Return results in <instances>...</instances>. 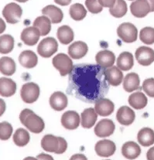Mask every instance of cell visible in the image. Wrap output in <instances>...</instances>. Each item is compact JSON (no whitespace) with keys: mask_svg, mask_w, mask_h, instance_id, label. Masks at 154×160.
I'll list each match as a JSON object with an SVG mask.
<instances>
[{"mask_svg":"<svg viewBox=\"0 0 154 160\" xmlns=\"http://www.w3.org/2000/svg\"><path fill=\"white\" fill-rule=\"evenodd\" d=\"M69 75L68 91L83 102L95 103L109 91L105 69L99 65L78 64Z\"/></svg>","mask_w":154,"mask_h":160,"instance_id":"cell-1","label":"cell"},{"mask_svg":"<svg viewBox=\"0 0 154 160\" xmlns=\"http://www.w3.org/2000/svg\"><path fill=\"white\" fill-rule=\"evenodd\" d=\"M19 120L21 123L33 133H40L44 131L45 127V124L41 118L28 108L24 109L21 112Z\"/></svg>","mask_w":154,"mask_h":160,"instance_id":"cell-2","label":"cell"},{"mask_svg":"<svg viewBox=\"0 0 154 160\" xmlns=\"http://www.w3.org/2000/svg\"><path fill=\"white\" fill-rule=\"evenodd\" d=\"M53 66L60 72L61 76H66L72 72L74 68L71 58L65 53H58L52 60Z\"/></svg>","mask_w":154,"mask_h":160,"instance_id":"cell-3","label":"cell"},{"mask_svg":"<svg viewBox=\"0 0 154 160\" xmlns=\"http://www.w3.org/2000/svg\"><path fill=\"white\" fill-rule=\"evenodd\" d=\"M117 34L122 41L126 43H131L137 40L138 30L132 23L124 22L118 27Z\"/></svg>","mask_w":154,"mask_h":160,"instance_id":"cell-4","label":"cell"},{"mask_svg":"<svg viewBox=\"0 0 154 160\" xmlns=\"http://www.w3.org/2000/svg\"><path fill=\"white\" fill-rule=\"evenodd\" d=\"M21 98L25 103L32 104L37 102L40 96V87L33 82L23 84L20 91Z\"/></svg>","mask_w":154,"mask_h":160,"instance_id":"cell-5","label":"cell"},{"mask_svg":"<svg viewBox=\"0 0 154 160\" xmlns=\"http://www.w3.org/2000/svg\"><path fill=\"white\" fill-rule=\"evenodd\" d=\"M58 43L53 37H47L40 41L37 47V52L44 58H48L53 56L57 51Z\"/></svg>","mask_w":154,"mask_h":160,"instance_id":"cell-6","label":"cell"},{"mask_svg":"<svg viewBox=\"0 0 154 160\" xmlns=\"http://www.w3.org/2000/svg\"><path fill=\"white\" fill-rule=\"evenodd\" d=\"M23 14V9L18 4L10 2L6 5L3 10V16L8 23L16 24L20 19Z\"/></svg>","mask_w":154,"mask_h":160,"instance_id":"cell-7","label":"cell"},{"mask_svg":"<svg viewBox=\"0 0 154 160\" xmlns=\"http://www.w3.org/2000/svg\"><path fill=\"white\" fill-rule=\"evenodd\" d=\"M116 129V125L111 119L105 118L98 122L95 127V134L100 138H105L112 135Z\"/></svg>","mask_w":154,"mask_h":160,"instance_id":"cell-8","label":"cell"},{"mask_svg":"<svg viewBox=\"0 0 154 160\" xmlns=\"http://www.w3.org/2000/svg\"><path fill=\"white\" fill-rule=\"evenodd\" d=\"M136 59L142 66H150L154 62V50L148 47H140L135 53Z\"/></svg>","mask_w":154,"mask_h":160,"instance_id":"cell-9","label":"cell"},{"mask_svg":"<svg viewBox=\"0 0 154 160\" xmlns=\"http://www.w3.org/2000/svg\"><path fill=\"white\" fill-rule=\"evenodd\" d=\"M81 123V117L79 114L74 111H68L64 112L61 117V124L66 129L74 130L78 128Z\"/></svg>","mask_w":154,"mask_h":160,"instance_id":"cell-10","label":"cell"},{"mask_svg":"<svg viewBox=\"0 0 154 160\" xmlns=\"http://www.w3.org/2000/svg\"><path fill=\"white\" fill-rule=\"evenodd\" d=\"M96 154L101 157H109L114 155L116 150V144L108 139L98 141L95 146Z\"/></svg>","mask_w":154,"mask_h":160,"instance_id":"cell-11","label":"cell"},{"mask_svg":"<svg viewBox=\"0 0 154 160\" xmlns=\"http://www.w3.org/2000/svg\"><path fill=\"white\" fill-rule=\"evenodd\" d=\"M136 118L135 112L128 106H122L116 113V119L122 125H130Z\"/></svg>","mask_w":154,"mask_h":160,"instance_id":"cell-12","label":"cell"},{"mask_svg":"<svg viewBox=\"0 0 154 160\" xmlns=\"http://www.w3.org/2000/svg\"><path fill=\"white\" fill-rule=\"evenodd\" d=\"M130 11L136 18H143L150 12V6L147 0H135L130 5Z\"/></svg>","mask_w":154,"mask_h":160,"instance_id":"cell-13","label":"cell"},{"mask_svg":"<svg viewBox=\"0 0 154 160\" xmlns=\"http://www.w3.org/2000/svg\"><path fill=\"white\" fill-rule=\"evenodd\" d=\"M40 32L35 27H29L24 29L21 33V40L27 46H33L39 41Z\"/></svg>","mask_w":154,"mask_h":160,"instance_id":"cell-14","label":"cell"},{"mask_svg":"<svg viewBox=\"0 0 154 160\" xmlns=\"http://www.w3.org/2000/svg\"><path fill=\"white\" fill-rule=\"evenodd\" d=\"M96 63L104 69L111 68L116 62V56L114 53L110 50H101L95 56Z\"/></svg>","mask_w":154,"mask_h":160,"instance_id":"cell-15","label":"cell"},{"mask_svg":"<svg viewBox=\"0 0 154 160\" xmlns=\"http://www.w3.org/2000/svg\"><path fill=\"white\" fill-rule=\"evenodd\" d=\"M115 105L112 101L107 98H101L95 102V110L98 115L101 117H108L114 112Z\"/></svg>","mask_w":154,"mask_h":160,"instance_id":"cell-16","label":"cell"},{"mask_svg":"<svg viewBox=\"0 0 154 160\" xmlns=\"http://www.w3.org/2000/svg\"><path fill=\"white\" fill-rule=\"evenodd\" d=\"M105 73L108 83L114 87L120 85L123 81V73L118 67L112 66L105 69Z\"/></svg>","mask_w":154,"mask_h":160,"instance_id":"cell-17","label":"cell"},{"mask_svg":"<svg viewBox=\"0 0 154 160\" xmlns=\"http://www.w3.org/2000/svg\"><path fill=\"white\" fill-rule=\"evenodd\" d=\"M68 97L61 91L54 92L50 98V105L57 112L64 110L68 106Z\"/></svg>","mask_w":154,"mask_h":160,"instance_id":"cell-18","label":"cell"},{"mask_svg":"<svg viewBox=\"0 0 154 160\" xmlns=\"http://www.w3.org/2000/svg\"><path fill=\"white\" fill-rule=\"evenodd\" d=\"M88 50V45L82 41H76L71 43L68 47V54L70 58L78 60L84 58Z\"/></svg>","mask_w":154,"mask_h":160,"instance_id":"cell-19","label":"cell"},{"mask_svg":"<svg viewBox=\"0 0 154 160\" xmlns=\"http://www.w3.org/2000/svg\"><path fill=\"white\" fill-rule=\"evenodd\" d=\"M19 62L23 68L31 69L37 66L38 58L32 50H24L19 54Z\"/></svg>","mask_w":154,"mask_h":160,"instance_id":"cell-20","label":"cell"},{"mask_svg":"<svg viewBox=\"0 0 154 160\" xmlns=\"http://www.w3.org/2000/svg\"><path fill=\"white\" fill-rule=\"evenodd\" d=\"M122 154L127 159L133 160L138 158L141 154V148L134 142H127L122 147Z\"/></svg>","mask_w":154,"mask_h":160,"instance_id":"cell-21","label":"cell"},{"mask_svg":"<svg viewBox=\"0 0 154 160\" xmlns=\"http://www.w3.org/2000/svg\"><path fill=\"white\" fill-rule=\"evenodd\" d=\"M42 13L50 19L52 23H60L64 18L61 9L54 5H49L42 9Z\"/></svg>","mask_w":154,"mask_h":160,"instance_id":"cell-22","label":"cell"},{"mask_svg":"<svg viewBox=\"0 0 154 160\" xmlns=\"http://www.w3.org/2000/svg\"><path fill=\"white\" fill-rule=\"evenodd\" d=\"M16 91V84L10 78H0V95L9 98L14 95Z\"/></svg>","mask_w":154,"mask_h":160,"instance_id":"cell-23","label":"cell"},{"mask_svg":"<svg viewBox=\"0 0 154 160\" xmlns=\"http://www.w3.org/2000/svg\"><path fill=\"white\" fill-rule=\"evenodd\" d=\"M98 118V114L95 108H88L85 109L81 115V124L83 128H91L95 124Z\"/></svg>","mask_w":154,"mask_h":160,"instance_id":"cell-24","label":"cell"},{"mask_svg":"<svg viewBox=\"0 0 154 160\" xmlns=\"http://www.w3.org/2000/svg\"><path fill=\"white\" fill-rule=\"evenodd\" d=\"M129 105L136 110L144 108L147 105L148 99L146 96L142 92H136L132 93L128 99Z\"/></svg>","mask_w":154,"mask_h":160,"instance_id":"cell-25","label":"cell"},{"mask_svg":"<svg viewBox=\"0 0 154 160\" xmlns=\"http://www.w3.org/2000/svg\"><path fill=\"white\" fill-rule=\"evenodd\" d=\"M140 77L136 73H129L123 80V88L126 92L131 93L140 88Z\"/></svg>","mask_w":154,"mask_h":160,"instance_id":"cell-26","label":"cell"},{"mask_svg":"<svg viewBox=\"0 0 154 160\" xmlns=\"http://www.w3.org/2000/svg\"><path fill=\"white\" fill-rule=\"evenodd\" d=\"M117 67L121 71H126L132 69L134 65L133 55L129 52H122L117 58Z\"/></svg>","mask_w":154,"mask_h":160,"instance_id":"cell-27","label":"cell"},{"mask_svg":"<svg viewBox=\"0 0 154 160\" xmlns=\"http://www.w3.org/2000/svg\"><path fill=\"white\" fill-rule=\"evenodd\" d=\"M139 143L142 146L148 147L154 143V132L150 128H143L140 130L137 135Z\"/></svg>","mask_w":154,"mask_h":160,"instance_id":"cell-28","label":"cell"},{"mask_svg":"<svg viewBox=\"0 0 154 160\" xmlns=\"http://www.w3.org/2000/svg\"><path fill=\"white\" fill-rule=\"evenodd\" d=\"M41 147L46 152L56 153L59 148L58 137L53 135H44L41 140Z\"/></svg>","mask_w":154,"mask_h":160,"instance_id":"cell-29","label":"cell"},{"mask_svg":"<svg viewBox=\"0 0 154 160\" xmlns=\"http://www.w3.org/2000/svg\"><path fill=\"white\" fill-rule=\"evenodd\" d=\"M57 36L60 43L64 44V45L71 43L74 38L73 29L67 25L59 27L57 29Z\"/></svg>","mask_w":154,"mask_h":160,"instance_id":"cell-30","label":"cell"},{"mask_svg":"<svg viewBox=\"0 0 154 160\" xmlns=\"http://www.w3.org/2000/svg\"><path fill=\"white\" fill-rule=\"evenodd\" d=\"M16 65L13 59L9 57L0 58V72L6 76H12L16 72Z\"/></svg>","mask_w":154,"mask_h":160,"instance_id":"cell-31","label":"cell"},{"mask_svg":"<svg viewBox=\"0 0 154 160\" xmlns=\"http://www.w3.org/2000/svg\"><path fill=\"white\" fill-rule=\"evenodd\" d=\"M33 27H37L40 32V36H47L51 29V21L47 16H38L33 22Z\"/></svg>","mask_w":154,"mask_h":160,"instance_id":"cell-32","label":"cell"},{"mask_svg":"<svg viewBox=\"0 0 154 160\" xmlns=\"http://www.w3.org/2000/svg\"><path fill=\"white\" fill-rule=\"evenodd\" d=\"M14 48V38L11 35L5 34L0 37V53L7 54Z\"/></svg>","mask_w":154,"mask_h":160,"instance_id":"cell-33","label":"cell"},{"mask_svg":"<svg viewBox=\"0 0 154 160\" xmlns=\"http://www.w3.org/2000/svg\"><path fill=\"white\" fill-rule=\"evenodd\" d=\"M13 142L17 146L23 147L27 146L30 140V135L27 130L24 128H18L13 135Z\"/></svg>","mask_w":154,"mask_h":160,"instance_id":"cell-34","label":"cell"},{"mask_svg":"<svg viewBox=\"0 0 154 160\" xmlns=\"http://www.w3.org/2000/svg\"><path fill=\"white\" fill-rule=\"evenodd\" d=\"M70 16L74 20L80 21L85 19L87 15V10L82 4L75 3L70 7Z\"/></svg>","mask_w":154,"mask_h":160,"instance_id":"cell-35","label":"cell"},{"mask_svg":"<svg viewBox=\"0 0 154 160\" xmlns=\"http://www.w3.org/2000/svg\"><path fill=\"white\" fill-rule=\"evenodd\" d=\"M128 10L127 4L124 0H116L114 6L109 9V12L116 18H122Z\"/></svg>","mask_w":154,"mask_h":160,"instance_id":"cell-36","label":"cell"},{"mask_svg":"<svg viewBox=\"0 0 154 160\" xmlns=\"http://www.w3.org/2000/svg\"><path fill=\"white\" fill-rule=\"evenodd\" d=\"M140 39L141 41L146 45L154 43V28L146 27L141 29L140 32Z\"/></svg>","mask_w":154,"mask_h":160,"instance_id":"cell-37","label":"cell"},{"mask_svg":"<svg viewBox=\"0 0 154 160\" xmlns=\"http://www.w3.org/2000/svg\"><path fill=\"white\" fill-rule=\"evenodd\" d=\"M13 126L7 122L0 123V139L6 141L8 140L13 134Z\"/></svg>","mask_w":154,"mask_h":160,"instance_id":"cell-38","label":"cell"},{"mask_svg":"<svg viewBox=\"0 0 154 160\" xmlns=\"http://www.w3.org/2000/svg\"><path fill=\"white\" fill-rule=\"evenodd\" d=\"M85 6L88 11L93 14H97L102 11L103 7L99 2V0H86Z\"/></svg>","mask_w":154,"mask_h":160,"instance_id":"cell-39","label":"cell"},{"mask_svg":"<svg viewBox=\"0 0 154 160\" xmlns=\"http://www.w3.org/2000/svg\"><path fill=\"white\" fill-rule=\"evenodd\" d=\"M142 89L147 95L154 98V78L146 79L142 83Z\"/></svg>","mask_w":154,"mask_h":160,"instance_id":"cell-40","label":"cell"},{"mask_svg":"<svg viewBox=\"0 0 154 160\" xmlns=\"http://www.w3.org/2000/svg\"><path fill=\"white\" fill-rule=\"evenodd\" d=\"M59 140V148L56 152V154H63L68 148V143L67 141L62 137H58Z\"/></svg>","mask_w":154,"mask_h":160,"instance_id":"cell-41","label":"cell"},{"mask_svg":"<svg viewBox=\"0 0 154 160\" xmlns=\"http://www.w3.org/2000/svg\"><path fill=\"white\" fill-rule=\"evenodd\" d=\"M116 2V0H99L100 4L102 6V7H107L109 9L114 6Z\"/></svg>","mask_w":154,"mask_h":160,"instance_id":"cell-42","label":"cell"},{"mask_svg":"<svg viewBox=\"0 0 154 160\" xmlns=\"http://www.w3.org/2000/svg\"><path fill=\"white\" fill-rule=\"evenodd\" d=\"M37 158L38 160H54V158L51 156L45 154V153H41V154L38 155Z\"/></svg>","mask_w":154,"mask_h":160,"instance_id":"cell-43","label":"cell"},{"mask_svg":"<svg viewBox=\"0 0 154 160\" xmlns=\"http://www.w3.org/2000/svg\"><path fill=\"white\" fill-rule=\"evenodd\" d=\"M70 160H88L86 156L82 154H75L70 157Z\"/></svg>","mask_w":154,"mask_h":160,"instance_id":"cell-44","label":"cell"},{"mask_svg":"<svg viewBox=\"0 0 154 160\" xmlns=\"http://www.w3.org/2000/svg\"><path fill=\"white\" fill-rule=\"evenodd\" d=\"M147 160H154V146L150 148L146 153Z\"/></svg>","mask_w":154,"mask_h":160,"instance_id":"cell-45","label":"cell"},{"mask_svg":"<svg viewBox=\"0 0 154 160\" xmlns=\"http://www.w3.org/2000/svg\"><path fill=\"white\" fill-rule=\"evenodd\" d=\"M6 103H5L3 99L0 98V117L4 114L5 111H6Z\"/></svg>","mask_w":154,"mask_h":160,"instance_id":"cell-46","label":"cell"},{"mask_svg":"<svg viewBox=\"0 0 154 160\" xmlns=\"http://www.w3.org/2000/svg\"><path fill=\"white\" fill-rule=\"evenodd\" d=\"M72 0H54L55 2L57 4L60 5V6H68L69 5L70 2H71Z\"/></svg>","mask_w":154,"mask_h":160,"instance_id":"cell-47","label":"cell"},{"mask_svg":"<svg viewBox=\"0 0 154 160\" xmlns=\"http://www.w3.org/2000/svg\"><path fill=\"white\" fill-rule=\"evenodd\" d=\"M6 25L5 23V21L3 20L2 18H0V34L3 33L5 30H6Z\"/></svg>","mask_w":154,"mask_h":160,"instance_id":"cell-48","label":"cell"},{"mask_svg":"<svg viewBox=\"0 0 154 160\" xmlns=\"http://www.w3.org/2000/svg\"><path fill=\"white\" fill-rule=\"evenodd\" d=\"M150 6V12H154V0H147Z\"/></svg>","mask_w":154,"mask_h":160,"instance_id":"cell-49","label":"cell"},{"mask_svg":"<svg viewBox=\"0 0 154 160\" xmlns=\"http://www.w3.org/2000/svg\"><path fill=\"white\" fill-rule=\"evenodd\" d=\"M23 160H38L37 158H34V157H31V156H29V157H26Z\"/></svg>","mask_w":154,"mask_h":160,"instance_id":"cell-50","label":"cell"},{"mask_svg":"<svg viewBox=\"0 0 154 160\" xmlns=\"http://www.w3.org/2000/svg\"><path fill=\"white\" fill-rule=\"evenodd\" d=\"M16 1L19 2H27L28 0H16Z\"/></svg>","mask_w":154,"mask_h":160,"instance_id":"cell-51","label":"cell"},{"mask_svg":"<svg viewBox=\"0 0 154 160\" xmlns=\"http://www.w3.org/2000/svg\"><path fill=\"white\" fill-rule=\"evenodd\" d=\"M129 1H133V0H129Z\"/></svg>","mask_w":154,"mask_h":160,"instance_id":"cell-52","label":"cell"},{"mask_svg":"<svg viewBox=\"0 0 154 160\" xmlns=\"http://www.w3.org/2000/svg\"><path fill=\"white\" fill-rule=\"evenodd\" d=\"M106 160H109V159H106Z\"/></svg>","mask_w":154,"mask_h":160,"instance_id":"cell-53","label":"cell"}]
</instances>
